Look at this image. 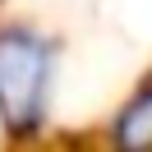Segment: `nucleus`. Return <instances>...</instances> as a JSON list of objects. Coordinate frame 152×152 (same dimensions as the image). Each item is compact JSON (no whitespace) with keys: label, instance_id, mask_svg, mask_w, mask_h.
Listing matches in <instances>:
<instances>
[{"label":"nucleus","instance_id":"nucleus-1","mask_svg":"<svg viewBox=\"0 0 152 152\" xmlns=\"http://www.w3.org/2000/svg\"><path fill=\"white\" fill-rule=\"evenodd\" d=\"M56 88V42L28 23L0 28V129L10 138L42 134Z\"/></svg>","mask_w":152,"mask_h":152},{"label":"nucleus","instance_id":"nucleus-2","mask_svg":"<svg viewBox=\"0 0 152 152\" xmlns=\"http://www.w3.org/2000/svg\"><path fill=\"white\" fill-rule=\"evenodd\" d=\"M111 152H152V78H143L106 124Z\"/></svg>","mask_w":152,"mask_h":152}]
</instances>
